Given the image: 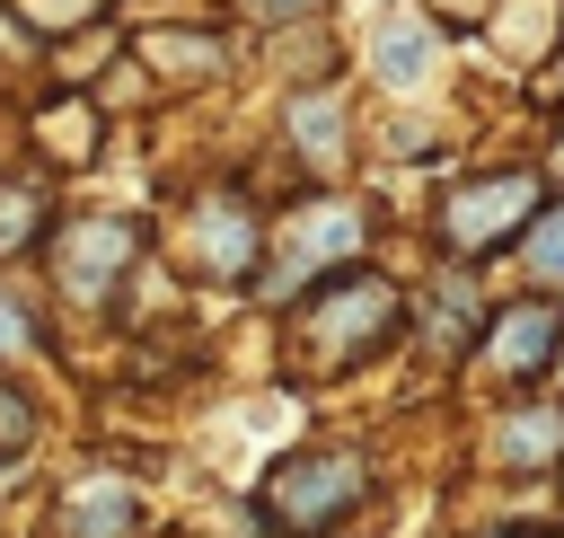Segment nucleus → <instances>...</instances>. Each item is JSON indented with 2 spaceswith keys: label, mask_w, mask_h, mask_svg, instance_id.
<instances>
[{
  "label": "nucleus",
  "mask_w": 564,
  "mask_h": 538,
  "mask_svg": "<svg viewBox=\"0 0 564 538\" xmlns=\"http://www.w3.org/2000/svg\"><path fill=\"white\" fill-rule=\"evenodd\" d=\"M441 309H432V326H441V344H467V326H476V291L467 282H449V291H432Z\"/></svg>",
  "instance_id": "f3484780"
},
{
  "label": "nucleus",
  "mask_w": 564,
  "mask_h": 538,
  "mask_svg": "<svg viewBox=\"0 0 564 538\" xmlns=\"http://www.w3.org/2000/svg\"><path fill=\"white\" fill-rule=\"evenodd\" d=\"M370 71H379V88H397V97L432 88V71H441V26L414 18V9H388V18L370 26Z\"/></svg>",
  "instance_id": "0eeeda50"
},
{
  "label": "nucleus",
  "mask_w": 564,
  "mask_h": 538,
  "mask_svg": "<svg viewBox=\"0 0 564 538\" xmlns=\"http://www.w3.org/2000/svg\"><path fill=\"white\" fill-rule=\"evenodd\" d=\"M238 9H247V18H264V26H282V18H308L317 0H238Z\"/></svg>",
  "instance_id": "6ab92c4d"
},
{
  "label": "nucleus",
  "mask_w": 564,
  "mask_h": 538,
  "mask_svg": "<svg viewBox=\"0 0 564 538\" xmlns=\"http://www.w3.org/2000/svg\"><path fill=\"white\" fill-rule=\"evenodd\" d=\"M361 238H370V212H361L352 194H317V203H300V212L282 220V265L264 273V300H300V282L326 273V265H352Z\"/></svg>",
  "instance_id": "7ed1b4c3"
},
{
  "label": "nucleus",
  "mask_w": 564,
  "mask_h": 538,
  "mask_svg": "<svg viewBox=\"0 0 564 538\" xmlns=\"http://www.w3.org/2000/svg\"><path fill=\"white\" fill-rule=\"evenodd\" d=\"M397 318H405V300H397V282H379V273H335V282H317L308 300H291V353H300V370H352V362H370L388 335H397Z\"/></svg>",
  "instance_id": "f257e3e1"
},
{
  "label": "nucleus",
  "mask_w": 564,
  "mask_h": 538,
  "mask_svg": "<svg viewBox=\"0 0 564 538\" xmlns=\"http://www.w3.org/2000/svg\"><path fill=\"white\" fill-rule=\"evenodd\" d=\"M494 459H502V467H546V459H564V406H511V415L494 423Z\"/></svg>",
  "instance_id": "9d476101"
},
{
  "label": "nucleus",
  "mask_w": 564,
  "mask_h": 538,
  "mask_svg": "<svg viewBox=\"0 0 564 538\" xmlns=\"http://www.w3.org/2000/svg\"><path fill=\"white\" fill-rule=\"evenodd\" d=\"M35 229H44V185H26V176L0 185V256H18Z\"/></svg>",
  "instance_id": "4468645a"
},
{
  "label": "nucleus",
  "mask_w": 564,
  "mask_h": 538,
  "mask_svg": "<svg viewBox=\"0 0 564 538\" xmlns=\"http://www.w3.org/2000/svg\"><path fill=\"white\" fill-rule=\"evenodd\" d=\"M282 123H291V141H300L317 168H335V159H344V97H335V88H300Z\"/></svg>",
  "instance_id": "9b49d317"
},
{
  "label": "nucleus",
  "mask_w": 564,
  "mask_h": 538,
  "mask_svg": "<svg viewBox=\"0 0 564 538\" xmlns=\"http://www.w3.org/2000/svg\"><path fill=\"white\" fill-rule=\"evenodd\" d=\"M555 335H564V309L555 300H520L511 318L485 326V370L494 379H538L546 353H555Z\"/></svg>",
  "instance_id": "6e6552de"
},
{
  "label": "nucleus",
  "mask_w": 564,
  "mask_h": 538,
  "mask_svg": "<svg viewBox=\"0 0 564 538\" xmlns=\"http://www.w3.org/2000/svg\"><path fill=\"white\" fill-rule=\"evenodd\" d=\"M44 344V326H35V309L18 300V291H0V353L18 362V353H35Z\"/></svg>",
  "instance_id": "dca6fc26"
},
{
  "label": "nucleus",
  "mask_w": 564,
  "mask_h": 538,
  "mask_svg": "<svg viewBox=\"0 0 564 538\" xmlns=\"http://www.w3.org/2000/svg\"><path fill=\"white\" fill-rule=\"evenodd\" d=\"M141 256L132 220H62L53 229V282L70 300H106V282H123V265Z\"/></svg>",
  "instance_id": "39448f33"
},
{
  "label": "nucleus",
  "mask_w": 564,
  "mask_h": 538,
  "mask_svg": "<svg viewBox=\"0 0 564 538\" xmlns=\"http://www.w3.org/2000/svg\"><path fill=\"white\" fill-rule=\"evenodd\" d=\"M529 212H538V176L502 168V176H476V185H458L441 203V238H449V256H485V247L520 238Z\"/></svg>",
  "instance_id": "20e7f679"
},
{
  "label": "nucleus",
  "mask_w": 564,
  "mask_h": 538,
  "mask_svg": "<svg viewBox=\"0 0 564 538\" xmlns=\"http://www.w3.org/2000/svg\"><path fill=\"white\" fill-rule=\"evenodd\" d=\"M185 229H194L185 247H194V265H203L212 282H247V273H256V247H264V229H256V212H247L238 194H203Z\"/></svg>",
  "instance_id": "423d86ee"
},
{
  "label": "nucleus",
  "mask_w": 564,
  "mask_h": 538,
  "mask_svg": "<svg viewBox=\"0 0 564 538\" xmlns=\"http://www.w3.org/2000/svg\"><path fill=\"white\" fill-rule=\"evenodd\" d=\"M141 62L167 71V79H212L220 71V44L212 35H141Z\"/></svg>",
  "instance_id": "f8f14e48"
},
{
  "label": "nucleus",
  "mask_w": 564,
  "mask_h": 538,
  "mask_svg": "<svg viewBox=\"0 0 564 538\" xmlns=\"http://www.w3.org/2000/svg\"><path fill=\"white\" fill-rule=\"evenodd\" d=\"M502 538H520V529H502Z\"/></svg>",
  "instance_id": "412c9836"
},
{
  "label": "nucleus",
  "mask_w": 564,
  "mask_h": 538,
  "mask_svg": "<svg viewBox=\"0 0 564 538\" xmlns=\"http://www.w3.org/2000/svg\"><path fill=\"white\" fill-rule=\"evenodd\" d=\"M555 168H564V141H555Z\"/></svg>",
  "instance_id": "aec40b11"
},
{
  "label": "nucleus",
  "mask_w": 564,
  "mask_h": 538,
  "mask_svg": "<svg viewBox=\"0 0 564 538\" xmlns=\"http://www.w3.org/2000/svg\"><path fill=\"white\" fill-rule=\"evenodd\" d=\"M520 265H529V282H564V212H529V229H520Z\"/></svg>",
  "instance_id": "ddd939ff"
},
{
  "label": "nucleus",
  "mask_w": 564,
  "mask_h": 538,
  "mask_svg": "<svg viewBox=\"0 0 564 538\" xmlns=\"http://www.w3.org/2000/svg\"><path fill=\"white\" fill-rule=\"evenodd\" d=\"M62 529H70V538H132V529H141V494H132L123 476H79V485L62 494Z\"/></svg>",
  "instance_id": "1a4fd4ad"
},
{
  "label": "nucleus",
  "mask_w": 564,
  "mask_h": 538,
  "mask_svg": "<svg viewBox=\"0 0 564 538\" xmlns=\"http://www.w3.org/2000/svg\"><path fill=\"white\" fill-rule=\"evenodd\" d=\"M361 494H370V467H361L352 450H300V459H282V467L264 476V512H273V529H291V538L335 529Z\"/></svg>",
  "instance_id": "f03ea898"
},
{
  "label": "nucleus",
  "mask_w": 564,
  "mask_h": 538,
  "mask_svg": "<svg viewBox=\"0 0 564 538\" xmlns=\"http://www.w3.org/2000/svg\"><path fill=\"white\" fill-rule=\"evenodd\" d=\"M9 9H26V26H44V35H70L97 18V0H9Z\"/></svg>",
  "instance_id": "2eb2a0df"
},
{
  "label": "nucleus",
  "mask_w": 564,
  "mask_h": 538,
  "mask_svg": "<svg viewBox=\"0 0 564 538\" xmlns=\"http://www.w3.org/2000/svg\"><path fill=\"white\" fill-rule=\"evenodd\" d=\"M26 441H35V406H26V388H9V379H0V459H9V450H26Z\"/></svg>",
  "instance_id": "a211bd4d"
}]
</instances>
